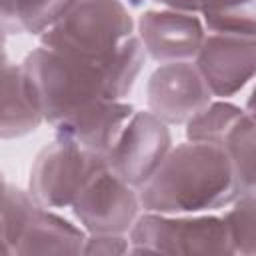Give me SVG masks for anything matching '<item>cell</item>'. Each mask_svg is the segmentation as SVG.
I'll return each mask as SVG.
<instances>
[{
	"label": "cell",
	"mask_w": 256,
	"mask_h": 256,
	"mask_svg": "<svg viewBox=\"0 0 256 256\" xmlns=\"http://www.w3.org/2000/svg\"><path fill=\"white\" fill-rule=\"evenodd\" d=\"M144 54L146 50L138 36L128 38L102 62L40 46L24 58L22 68L44 120L56 126L94 100H122L140 74Z\"/></svg>",
	"instance_id": "6da1fadb"
},
{
	"label": "cell",
	"mask_w": 256,
	"mask_h": 256,
	"mask_svg": "<svg viewBox=\"0 0 256 256\" xmlns=\"http://www.w3.org/2000/svg\"><path fill=\"white\" fill-rule=\"evenodd\" d=\"M240 196L222 144L182 142L140 188L142 210L158 214H204L228 208Z\"/></svg>",
	"instance_id": "7a4b0ae2"
},
{
	"label": "cell",
	"mask_w": 256,
	"mask_h": 256,
	"mask_svg": "<svg viewBox=\"0 0 256 256\" xmlns=\"http://www.w3.org/2000/svg\"><path fill=\"white\" fill-rule=\"evenodd\" d=\"M134 36V20L122 0H72L62 16L40 34L46 48L84 60H108Z\"/></svg>",
	"instance_id": "3957f363"
},
{
	"label": "cell",
	"mask_w": 256,
	"mask_h": 256,
	"mask_svg": "<svg viewBox=\"0 0 256 256\" xmlns=\"http://www.w3.org/2000/svg\"><path fill=\"white\" fill-rule=\"evenodd\" d=\"M134 254H232L224 216L158 214L138 216L130 230Z\"/></svg>",
	"instance_id": "277c9868"
},
{
	"label": "cell",
	"mask_w": 256,
	"mask_h": 256,
	"mask_svg": "<svg viewBox=\"0 0 256 256\" xmlns=\"http://www.w3.org/2000/svg\"><path fill=\"white\" fill-rule=\"evenodd\" d=\"M104 166V158L56 136L34 158L28 190L44 208H66Z\"/></svg>",
	"instance_id": "5b68a950"
},
{
	"label": "cell",
	"mask_w": 256,
	"mask_h": 256,
	"mask_svg": "<svg viewBox=\"0 0 256 256\" xmlns=\"http://www.w3.org/2000/svg\"><path fill=\"white\" fill-rule=\"evenodd\" d=\"M70 208L88 234H126L142 210L140 190L104 166L80 190Z\"/></svg>",
	"instance_id": "8992f818"
},
{
	"label": "cell",
	"mask_w": 256,
	"mask_h": 256,
	"mask_svg": "<svg viewBox=\"0 0 256 256\" xmlns=\"http://www.w3.org/2000/svg\"><path fill=\"white\" fill-rule=\"evenodd\" d=\"M172 150L168 124L150 110L134 112L116 146L106 158V166L124 182L142 188L160 168L166 154Z\"/></svg>",
	"instance_id": "52a82bcc"
},
{
	"label": "cell",
	"mask_w": 256,
	"mask_h": 256,
	"mask_svg": "<svg viewBox=\"0 0 256 256\" xmlns=\"http://www.w3.org/2000/svg\"><path fill=\"white\" fill-rule=\"evenodd\" d=\"M146 96L148 110L166 124H186L214 98L194 60L160 64L148 80Z\"/></svg>",
	"instance_id": "ba28073f"
},
{
	"label": "cell",
	"mask_w": 256,
	"mask_h": 256,
	"mask_svg": "<svg viewBox=\"0 0 256 256\" xmlns=\"http://www.w3.org/2000/svg\"><path fill=\"white\" fill-rule=\"evenodd\" d=\"M194 62L216 98H232L256 80V38L208 34Z\"/></svg>",
	"instance_id": "9c48e42d"
},
{
	"label": "cell",
	"mask_w": 256,
	"mask_h": 256,
	"mask_svg": "<svg viewBox=\"0 0 256 256\" xmlns=\"http://www.w3.org/2000/svg\"><path fill=\"white\" fill-rule=\"evenodd\" d=\"M208 30L200 14L166 8L146 10L138 20V38L156 62L196 60Z\"/></svg>",
	"instance_id": "30bf717a"
},
{
	"label": "cell",
	"mask_w": 256,
	"mask_h": 256,
	"mask_svg": "<svg viewBox=\"0 0 256 256\" xmlns=\"http://www.w3.org/2000/svg\"><path fill=\"white\" fill-rule=\"evenodd\" d=\"M134 112L136 110L122 100H94L60 120L54 126L56 136L106 160Z\"/></svg>",
	"instance_id": "8fae6325"
},
{
	"label": "cell",
	"mask_w": 256,
	"mask_h": 256,
	"mask_svg": "<svg viewBox=\"0 0 256 256\" xmlns=\"http://www.w3.org/2000/svg\"><path fill=\"white\" fill-rule=\"evenodd\" d=\"M44 122V114L24 74L22 64L16 66L4 58L2 66V124L0 134L4 140L20 138L34 132Z\"/></svg>",
	"instance_id": "7c38bea8"
},
{
	"label": "cell",
	"mask_w": 256,
	"mask_h": 256,
	"mask_svg": "<svg viewBox=\"0 0 256 256\" xmlns=\"http://www.w3.org/2000/svg\"><path fill=\"white\" fill-rule=\"evenodd\" d=\"M86 230L74 226L50 208L40 206L16 254H80L86 244Z\"/></svg>",
	"instance_id": "4fadbf2b"
},
{
	"label": "cell",
	"mask_w": 256,
	"mask_h": 256,
	"mask_svg": "<svg viewBox=\"0 0 256 256\" xmlns=\"http://www.w3.org/2000/svg\"><path fill=\"white\" fill-rule=\"evenodd\" d=\"M72 0H2V28L12 34H44Z\"/></svg>",
	"instance_id": "5bb4252c"
},
{
	"label": "cell",
	"mask_w": 256,
	"mask_h": 256,
	"mask_svg": "<svg viewBox=\"0 0 256 256\" xmlns=\"http://www.w3.org/2000/svg\"><path fill=\"white\" fill-rule=\"evenodd\" d=\"M208 34L256 38V0H200Z\"/></svg>",
	"instance_id": "9a60e30c"
},
{
	"label": "cell",
	"mask_w": 256,
	"mask_h": 256,
	"mask_svg": "<svg viewBox=\"0 0 256 256\" xmlns=\"http://www.w3.org/2000/svg\"><path fill=\"white\" fill-rule=\"evenodd\" d=\"M42 204L32 196V192L12 186L4 180V192H2V254L4 256H16L18 244L22 236L26 234L30 222L34 220L38 208Z\"/></svg>",
	"instance_id": "2e32d148"
},
{
	"label": "cell",
	"mask_w": 256,
	"mask_h": 256,
	"mask_svg": "<svg viewBox=\"0 0 256 256\" xmlns=\"http://www.w3.org/2000/svg\"><path fill=\"white\" fill-rule=\"evenodd\" d=\"M244 116V108L226 102L224 98L212 100L186 122V136L192 142L224 144L230 132Z\"/></svg>",
	"instance_id": "e0dca14e"
},
{
	"label": "cell",
	"mask_w": 256,
	"mask_h": 256,
	"mask_svg": "<svg viewBox=\"0 0 256 256\" xmlns=\"http://www.w3.org/2000/svg\"><path fill=\"white\" fill-rule=\"evenodd\" d=\"M222 146L228 152L238 192L256 196V120L246 114Z\"/></svg>",
	"instance_id": "ac0fdd59"
},
{
	"label": "cell",
	"mask_w": 256,
	"mask_h": 256,
	"mask_svg": "<svg viewBox=\"0 0 256 256\" xmlns=\"http://www.w3.org/2000/svg\"><path fill=\"white\" fill-rule=\"evenodd\" d=\"M232 254H256V196L240 194L224 214Z\"/></svg>",
	"instance_id": "d6986e66"
},
{
	"label": "cell",
	"mask_w": 256,
	"mask_h": 256,
	"mask_svg": "<svg viewBox=\"0 0 256 256\" xmlns=\"http://www.w3.org/2000/svg\"><path fill=\"white\" fill-rule=\"evenodd\" d=\"M130 252V238L124 234H88L84 254H124Z\"/></svg>",
	"instance_id": "ffe728a7"
},
{
	"label": "cell",
	"mask_w": 256,
	"mask_h": 256,
	"mask_svg": "<svg viewBox=\"0 0 256 256\" xmlns=\"http://www.w3.org/2000/svg\"><path fill=\"white\" fill-rule=\"evenodd\" d=\"M154 4L158 8H166V10L200 14V0H154Z\"/></svg>",
	"instance_id": "44dd1931"
},
{
	"label": "cell",
	"mask_w": 256,
	"mask_h": 256,
	"mask_svg": "<svg viewBox=\"0 0 256 256\" xmlns=\"http://www.w3.org/2000/svg\"><path fill=\"white\" fill-rule=\"evenodd\" d=\"M244 112H246L250 118H254V120H256V84L252 86V90H250V96L246 98V106H244Z\"/></svg>",
	"instance_id": "7402d4cb"
},
{
	"label": "cell",
	"mask_w": 256,
	"mask_h": 256,
	"mask_svg": "<svg viewBox=\"0 0 256 256\" xmlns=\"http://www.w3.org/2000/svg\"><path fill=\"white\" fill-rule=\"evenodd\" d=\"M126 2H128V4H134V6H138V4H142L144 0H126Z\"/></svg>",
	"instance_id": "603a6c76"
}]
</instances>
